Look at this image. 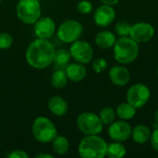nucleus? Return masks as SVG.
Wrapping results in <instances>:
<instances>
[{
  "mask_svg": "<svg viewBox=\"0 0 158 158\" xmlns=\"http://www.w3.org/2000/svg\"><path fill=\"white\" fill-rule=\"evenodd\" d=\"M55 50L53 44L47 39L37 38L28 45L25 58L31 68L44 69L53 63Z\"/></svg>",
  "mask_w": 158,
  "mask_h": 158,
  "instance_id": "obj_1",
  "label": "nucleus"
},
{
  "mask_svg": "<svg viewBox=\"0 0 158 158\" xmlns=\"http://www.w3.org/2000/svg\"><path fill=\"white\" fill-rule=\"evenodd\" d=\"M114 57L119 64L126 65L135 61L139 56V45L130 36L117 39L114 46Z\"/></svg>",
  "mask_w": 158,
  "mask_h": 158,
  "instance_id": "obj_2",
  "label": "nucleus"
},
{
  "mask_svg": "<svg viewBox=\"0 0 158 158\" xmlns=\"http://www.w3.org/2000/svg\"><path fill=\"white\" fill-rule=\"evenodd\" d=\"M106 142L97 135H86L79 143L78 153L82 158H103L106 155Z\"/></svg>",
  "mask_w": 158,
  "mask_h": 158,
  "instance_id": "obj_3",
  "label": "nucleus"
},
{
  "mask_svg": "<svg viewBox=\"0 0 158 158\" xmlns=\"http://www.w3.org/2000/svg\"><path fill=\"white\" fill-rule=\"evenodd\" d=\"M31 131L34 139L42 143H49L56 137V125L46 117H38L34 119Z\"/></svg>",
  "mask_w": 158,
  "mask_h": 158,
  "instance_id": "obj_4",
  "label": "nucleus"
},
{
  "mask_svg": "<svg viewBox=\"0 0 158 158\" xmlns=\"http://www.w3.org/2000/svg\"><path fill=\"white\" fill-rule=\"evenodd\" d=\"M16 13L20 21L33 25L41 17V5L38 0H19L16 6Z\"/></svg>",
  "mask_w": 158,
  "mask_h": 158,
  "instance_id": "obj_5",
  "label": "nucleus"
},
{
  "mask_svg": "<svg viewBox=\"0 0 158 158\" xmlns=\"http://www.w3.org/2000/svg\"><path fill=\"white\" fill-rule=\"evenodd\" d=\"M77 127L84 135H97L102 132L104 124L98 115L83 112L77 118Z\"/></svg>",
  "mask_w": 158,
  "mask_h": 158,
  "instance_id": "obj_6",
  "label": "nucleus"
},
{
  "mask_svg": "<svg viewBox=\"0 0 158 158\" xmlns=\"http://www.w3.org/2000/svg\"><path fill=\"white\" fill-rule=\"evenodd\" d=\"M83 32V27L81 22L74 19L63 21L56 30L58 39L66 44H72L79 40Z\"/></svg>",
  "mask_w": 158,
  "mask_h": 158,
  "instance_id": "obj_7",
  "label": "nucleus"
},
{
  "mask_svg": "<svg viewBox=\"0 0 158 158\" xmlns=\"http://www.w3.org/2000/svg\"><path fill=\"white\" fill-rule=\"evenodd\" d=\"M151 97L150 89L143 83L132 85L127 92V102L133 106L136 109L143 107Z\"/></svg>",
  "mask_w": 158,
  "mask_h": 158,
  "instance_id": "obj_8",
  "label": "nucleus"
},
{
  "mask_svg": "<svg viewBox=\"0 0 158 158\" xmlns=\"http://www.w3.org/2000/svg\"><path fill=\"white\" fill-rule=\"evenodd\" d=\"M69 53L71 57L79 63L88 64L92 61L94 56V49L92 45L83 40H77L72 43Z\"/></svg>",
  "mask_w": 158,
  "mask_h": 158,
  "instance_id": "obj_9",
  "label": "nucleus"
},
{
  "mask_svg": "<svg viewBox=\"0 0 158 158\" xmlns=\"http://www.w3.org/2000/svg\"><path fill=\"white\" fill-rule=\"evenodd\" d=\"M155 35V29L148 22H138L131 25L130 37L136 43H147Z\"/></svg>",
  "mask_w": 158,
  "mask_h": 158,
  "instance_id": "obj_10",
  "label": "nucleus"
},
{
  "mask_svg": "<svg viewBox=\"0 0 158 158\" xmlns=\"http://www.w3.org/2000/svg\"><path fill=\"white\" fill-rule=\"evenodd\" d=\"M56 26L54 19L50 17H40L33 24V31L37 38L50 39L56 32Z\"/></svg>",
  "mask_w": 158,
  "mask_h": 158,
  "instance_id": "obj_11",
  "label": "nucleus"
},
{
  "mask_svg": "<svg viewBox=\"0 0 158 158\" xmlns=\"http://www.w3.org/2000/svg\"><path fill=\"white\" fill-rule=\"evenodd\" d=\"M131 126L125 120L114 121L109 125L108 135L116 142H125L131 136Z\"/></svg>",
  "mask_w": 158,
  "mask_h": 158,
  "instance_id": "obj_12",
  "label": "nucleus"
},
{
  "mask_svg": "<svg viewBox=\"0 0 158 158\" xmlns=\"http://www.w3.org/2000/svg\"><path fill=\"white\" fill-rule=\"evenodd\" d=\"M116 18V11L112 6L103 4L94 13V21L98 27H107Z\"/></svg>",
  "mask_w": 158,
  "mask_h": 158,
  "instance_id": "obj_13",
  "label": "nucleus"
},
{
  "mask_svg": "<svg viewBox=\"0 0 158 158\" xmlns=\"http://www.w3.org/2000/svg\"><path fill=\"white\" fill-rule=\"evenodd\" d=\"M109 78L113 84L117 86H125L131 80L129 69L123 66H114L109 71Z\"/></svg>",
  "mask_w": 158,
  "mask_h": 158,
  "instance_id": "obj_14",
  "label": "nucleus"
},
{
  "mask_svg": "<svg viewBox=\"0 0 158 158\" xmlns=\"http://www.w3.org/2000/svg\"><path fill=\"white\" fill-rule=\"evenodd\" d=\"M47 106L49 111L56 117H63L68 113L69 105L67 101L58 95H55L49 98Z\"/></svg>",
  "mask_w": 158,
  "mask_h": 158,
  "instance_id": "obj_15",
  "label": "nucleus"
},
{
  "mask_svg": "<svg viewBox=\"0 0 158 158\" xmlns=\"http://www.w3.org/2000/svg\"><path fill=\"white\" fill-rule=\"evenodd\" d=\"M65 71L69 81L79 82L85 79L87 75V69L84 64L81 63H71L65 68Z\"/></svg>",
  "mask_w": 158,
  "mask_h": 158,
  "instance_id": "obj_16",
  "label": "nucleus"
},
{
  "mask_svg": "<svg viewBox=\"0 0 158 158\" xmlns=\"http://www.w3.org/2000/svg\"><path fill=\"white\" fill-rule=\"evenodd\" d=\"M116 41V35L110 31H102L95 36V44L102 49H109L113 47Z\"/></svg>",
  "mask_w": 158,
  "mask_h": 158,
  "instance_id": "obj_17",
  "label": "nucleus"
},
{
  "mask_svg": "<svg viewBox=\"0 0 158 158\" xmlns=\"http://www.w3.org/2000/svg\"><path fill=\"white\" fill-rule=\"evenodd\" d=\"M151 131L150 129L143 124L135 126L131 131V137L133 141L139 144H143L147 143L151 138Z\"/></svg>",
  "mask_w": 158,
  "mask_h": 158,
  "instance_id": "obj_18",
  "label": "nucleus"
},
{
  "mask_svg": "<svg viewBox=\"0 0 158 158\" xmlns=\"http://www.w3.org/2000/svg\"><path fill=\"white\" fill-rule=\"evenodd\" d=\"M126 147L121 143V142L114 141L113 143L107 144L106 156H108L109 158H122L126 156Z\"/></svg>",
  "mask_w": 158,
  "mask_h": 158,
  "instance_id": "obj_19",
  "label": "nucleus"
},
{
  "mask_svg": "<svg viewBox=\"0 0 158 158\" xmlns=\"http://www.w3.org/2000/svg\"><path fill=\"white\" fill-rule=\"evenodd\" d=\"M117 116L122 120H130L133 118L136 115V108L131 106L130 103H122L119 104L116 109Z\"/></svg>",
  "mask_w": 158,
  "mask_h": 158,
  "instance_id": "obj_20",
  "label": "nucleus"
},
{
  "mask_svg": "<svg viewBox=\"0 0 158 158\" xmlns=\"http://www.w3.org/2000/svg\"><path fill=\"white\" fill-rule=\"evenodd\" d=\"M51 85L56 89H62L67 86L69 78L64 69H56L51 75Z\"/></svg>",
  "mask_w": 158,
  "mask_h": 158,
  "instance_id": "obj_21",
  "label": "nucleus"
},
{
  "mask_svg": "<svg viewBox=\"0 0 158 158\" xmlns=\"http://www.w3.org/2000/svg\"><path fill=\"white\" fill-rule=\"evenodd\" d=\"M53 150L56 154L59 156H64L69 152V140L62 135H56V137L52 141Z\"/></svg>",
  "mask_w": 158,
  "mask_h": 158,
  "instance_id": "obj_22",
  "label": "nucleus"
},
{
  "mask_svg": "<svg viewBox=\"0 0 158 158\" xmlns=\"http://www.w3.org/2000/svg\"><path fill=\"white\" fill-rule=\"evenodd\" d=\"M70 58H71V56H70L69 51H68L64 48H59V49L55 50L54 61L53 62L56 66L66 68L69 65Z\"/></svg>",
  "mask_w": 158,
  "mask_h": 158,
  "instance_id": "obj_23",
  "label": "nucleus"
},
{
  "mask_svg": "<svg viewBox=\"0 0 158 158\" xmlns=\"http://www.w3.org/2000/svg\"><path fill=\"white\" fill-rule=\"evenodd\" d=\"M116 116H117L116 110L111 106L104 107L99 114V117L104 125H110L112 122H114L116 119Z\"/></svg>",
  "mask_w": 158,
  "mask_h": 158,
  "instance_id": "obj_24",
  "label": "nucleus"
},
{
  "mask_svg": "<svg viewBox=\"0 0 158 158\" xmlns=\"http://www.w3.org/2000/svg\"><path fill=\"white\" fill-rule=\"evenodd\" d=\"M131 28V24H130L128 21L120 20V21H118L116 24V26H115V31H116V33L118 36H120V37H126V36H130Z\"/></svg>",
  "mask_w": 158,
  "mask_h": 158,
  "instance_id": "obj_25",
  "label": "nucleus"
},
{
  "mask_svg": "<svg viewBox=\"0 0 158 158\" xmlns=\"http://www.w3.org/2000/svg\"><path fill=\"white\" fill-rule=\"evenodd\" d=\"M13 37L7 32H0V50H6L12 46Z\"/></svg>",
  "mask_w": 158,
  "mask_h": 158,
  "instance_id": "obj_26",
  "label": "nucleus"
},
{
  "mask_svg": "<svg viewBox=\"0 0 158 158\" xmlns=\"http://www.w3.org/2000/svg\"><path fill=\"white\" fill-rule=\"evenodd\" d=\"M93 69L95 73H102L107 68V62L105 58L100 57L93 61Z\"/></svg>",
  "mask_w": 158,
  "mask_h": 158,
  "instance_id": "obj_27",
  "label": "nucleus"
},
{
  "mask_svg": "<svg viewBox=\"0 0 158 158\" xmlns=\"http://www.w3.org/2000/svg\"><path fill=\"white\" fill-rule=\"evenodd\" d=\"M77 9L81 14H89L93 11V5L88 0H81L77 4Z\"/></svg>",
  "mask_w": 158,
  "mask_h": 158,
  "instance_id": "obj_28",
  "label": "nucleus"
},
{
  "mask_svg": "<svg viewBox=\"0 0 158 158\" xmlns=\"http://www.w3.org/2000/svg\"><path fill=\"white\" fill-rule=\"evenodd\" d=\"M6 156L9 158H28L29 156L27 153H25L22 150H14L11 151L9 154L6 155Z\"/></svg>",
  "mask_w": 158,
  "mask_h": 158,
  "instance_id": "obj_29",
  "label": "nucleus"
},
{
  "mask_svg": "<svg viewBox=\"0 0 158 158\" xmlns=\"http://www.w3.org/2000/svg\"><path fill=\"white\" fill-rule=\"evenodd\" d=\"M151 145L152 147L158 152V128L155 129L153 133L151 134Z\"/></svg>",
  "mask_w": 158,
  "mask_h": 158,
  "instance_id": "obj_30",
  "label": "nucleus"
},
{
  "mask_svg": "<svg viewBox=\"0 0 158 158\" xmlns=\"http://www.w3.org/2000/svg\"><path fill=\"white\" fill-rule=\"evenodd\" d=\"M101 2L105 5H108V6H113L117 5L119 2V0H101Z\"/></svg>",
  "mask_w": 158,
  "mask_h": 158,
  "instance_id": "obj_31",
  "label": "nucleus"
},
{
  "mask_svg": "<svg viewBox=\"0 0 158 158\" xmlns=\"http://www.w3.org/2000/svg\"><path fill=\"white\" fill-rule=\"evenodd\" d=\"M36 158H54L53 156H51V155H48V154H44V153H42V154H39V155H37Z\"/></svg>",
  "mask_w": 158,
  "mask_h": 158,
  "instance_id": "obj_32",
  "label": "nucleus"
},
{
  "mask_svg": "<svg viewBox=\"0 0 158 158\" xmlns=\"http://www.w3.org/2000/svg\"><path fill=\"white\" fill-rule=\"evenodd\" d=\"M155 120H156V122L158 124V108L156 109V111L155 112Z\"/></svg>",
  "mask_w": 158,
  "mask_h": 158,
  "instance_id": "obj_33",
  "label": "nucleus"
},
{
  "mask_svg": "<svg viewBox=\"0 0 158 158\" xmlns=\"http://www.w3.org/2000/svg\"><path fill=\"white\" fill-rule=\"evenodd\" d=\"M157 74H158V68H157Z\"/></svg>",
  "mask_w": 158,
  "mask_h": 158,
  "instance_id": "obj_34",
  "label": "nucleus"
},
{
  "mask_svg": "<svg viewBox=\"0 0 158 158\" xmlns=\"http://www.w3.org/2000/svg\"><path fill=\"white\" fill-rule=\"evenodd\" d=\"M1 1H2V0H0V2H1Z\"/></svg>",
  "mask_w": 158,
  "mask_h": 158,
  "instance_id": "obj_35",
  "label": "nucleus"
},
{
  "mask_svg": "<svg viewBox=\"0 0 158 158\" xmlns=\"http://www.w3.org/2000/svg\"><path fill=\"white\" fill-rule=\"evenodd\" d=\"M38 1H40V0H38Z\"/></svg>",
  "mask_w": 158,
  "mask_h": 158,
  "instance_id": "obj_36",
  "label": "nucleus"
}]
</instances>
